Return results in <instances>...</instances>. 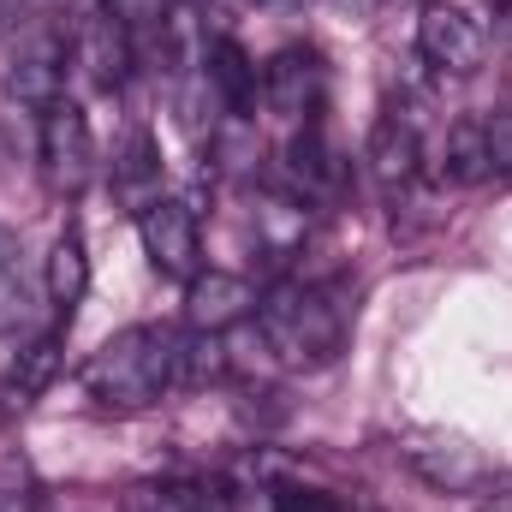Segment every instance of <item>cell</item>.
<instances>
[{"mask_svg": "<svg viewBox=\"0 0 512 512\" xmlns=\"http://www.w3.org/2000/svg\"><path fill=\"white\" fill-rule=\"evenodd\" d=\"M358 322L352 286L346 280H310V274H286L256 298V328L268 340V352L292 370H322L346 352Z\"/></svg>", "mask_w": 512, "mask_h": 512, "instance_id": "cell-1", "label": "cell"}, {"mask_svg": "<svg viewBox=\"0 0 512 512\" xmlns=\"http://www.w3.org/2000/svg\"><path fill=\"white\" fill-rule=\"evenodd\" d=\"M78 382L102 411H149L167 387H179V334L161 322H131L90 352Z\"/></svg>", "mask_w": 512, "mask_h": 512, "instance_id": "cell-2", "label": "cell"}, {"mask_svg": "<svg viewBox=\"0 0 512 512\" xmlns=\"http://www.w3.org/2000/svg\"><path fill=\"white\" fill-rule=\"evenodd\" d=\"M36 167H42V185L60 197V203H78L96 179V131L84 120V108L72 96L48 102L36 114Z\"/></svg>", "mask_w": 512, "mask_h": 512, "instance_id": "cell-3", "label": "cell"}, {"mask_svg": "<svg viewBox=\"0 0 512 512\" xmlns=\"http://www.w3.org/2000/svg\"><path fill=\"white\" fill-rule=\"evenodd\" d=\"M137 245L149 256V268L161 280H179L191 286L203 274V227H197V209L185 197H155L137 209Z\"/></svg>", "mask_w": 512, "mask_h": 512, "instance_id": "cell-4", "label": "cell"}, {"mask_svg": "<svg viewBox=\"0 0 512 512\" xmlns=\"http://www.w3.org/2000/svg\"><path fill=\"white\" fill-rule=\"evenodd\" d=\"M417 54H423V66H435L441 78H471V72L483 66V54H489V30H483L465 6L429 0L423 18H417Z\"/></svg>", "mask_w": 512, "mask_h": 512, "instance_id": "cell-5", "label": "cell"}, {"mask_svg": "<svg viewBox=\"0 0 512 512\" xmlns=\"http://www.w3.org/2000/svg\"><path fill=\"white\" fill-rule=\"evenodd\" d=\"M262 102L286 120V126H304V120H322L328 108V66L316 48H280L268 66H262Z\"/></svg>", "mask_w": 512, "mask_h": 512, "instance_id": "cell-6", "label": "cell"}, {"mask_svg": "<svg viewBox=\"0 0 512 512\" xmlns=\"http://www.w3.org/2000/svg\"><path fill=\"white\" fill-rule=\"evenodd\" d=\"M364 161H370V179L382 185V197H405L423 179V126H417V114L411 108H387L370 126Z\"/></svg>", "mask_w": 512, "mask_h": 512, "instance_id": "cell-7", "label": "cell"}, {"mask_svg": "<svg viewBox=\"0 0 512 512\" xmlns=\"http://www.w3.org/2000/svg\"><path fill=\"white\" fill-rule=\"evenodd\" d=\"M256 292L245 274H227V268H209V274H197L191 286H185V322L197 328V334H233L239 322H251L256 316Z\"/></svg>", "mask_w": 512, "mask_h": 512, "instance_id": "cell-8", "label": "cell"}, {"mask_svg": "<svg viewBox=\"0 0 512 512\" xmlns=\"http://www.w3.org/2000/svg\"><path fill=\"white\" fill-rule=\"evenodd\" d=\"M203 84H209V96L221 102V114L227 120H256V102H262V72H256V60L233 42V36H209L203 42Z\"/></svg>", "mask_w": 512, "mask_h": 512, "instance_id": "cell-9", "label": "cell"}, {"mask_svg": "<svg viewBox=\"0 0 512 512\" xmlns=\"http://www.w3.org/2000/svg\"><path fill=\"white\" fill-rule=\"evenodd\" d=\"M286 179H292V197H304V203H316V197H340L346 167H340V155H334V143H328L322 120L292 126V137H286Z\"/></svg>", "mask_w": 512, "mask_h": 512, "instance_id": "cell-10", "label": "cell"}, {"mask_svg": "<svg viewBox=\"0 0 512 512\" xmlns=\"http://www.w3.org/2000/svg\"><path fill=\"white\" fill-rule=\"evenodd\" d=\"M131 512H239L227 477H155L131 489Z\"/></svg>", "mask_w": 512, "mask_h": 512, "instance_id": "cell-11", "label": "cell"}, {"mask_svg": "<svg viewBox=\"0 0 512 512\" xmlns=\"http://www.w3.org/2000/svg\"><path fill=\"white\" fill-rule=\"evenodd\" d=\"M42 286H48V304L60 310V322H72V310H78L84 292H90V251H84V227H78V221H66V233L48 245Z\"/></svg>", "mask_w": 512, "mask_h": 512, "instance_id": "cell-12", "label": "cell"}, {"mask_svg": "<svg viewBox=\"0 0 512 512\" xmlns=\"http://www.w3.org/2000/svg\"><path fill=\"white\" fill-rule=\"evenodd\" d=\"M114 6V18H120V30H126L131 54H137V66H161V60H173V0H108Z\"/></svg>", "mask_w": 512, "mask_h": 512, "instance_id": "cell-13", "label": "cell"}, {"mask_svg": "<svg viewBox=\"0 0 512 512\" xmlns=\"http://www.w3.org/2000/svg\"><path fill=\"white\" fill-rule=\"evenodd\" d=\"M405 459L435 483V489H471L477 477H483V459L465 447V441H423V447H405Z\"/></svg>", "mask_w": 512, "mask_h": 512, "instance_id": "cell-14", "label": "cell"}, {"mask_svg": "<svg viewBox=\"0 0 512 512\" xmlns=\"http://www.w3.org/2000/svg\"><path fill=\"white\" fill-rule=\"evenodd\" d=\"M114 191L126 197L131 209H143V203L161 197V155H155L149 131H131L126 137V149H120V161H114Z\"/></svg>", "mask_w": 512, "mask_h": 512, "instance_id": "cell-15", "label": "cell"}, {"mask_svg": "<svg viewBox=\"0 0 512 512\" xmlns=\"http://www.w3.org/2000/svg\"><path fill=\"white\" fill-rule=\"evenodd\" d=\"M441 179L447 185H477L489 179V149H483V120H453L441 137Z\"/></svg>", "mask_w": 512, "mask_h": 512, "instance_id": "cell-16", "label": "cell"}, {"mask_svg": "<svg viewBox=\"0 0 512 512\" xmlns=\"http://www.w3.org/2000/svg\"><path fill=\"white\" fill-rule=\"evenodd\" d=\"M54 364H60V334H42V340H30V346L18 352L12 376H6V405H30V399L48 387Z\"/></svg>", "mask_w": 512, "mask_h": 512, "instance_id": "cell-17", "label": "cell"}, {"mask_svg": "<svg viewBox=\"0 0 512 512\" xmlns=\"http://www.w3.org/2000/svg\"><path fill=\"white\" fill-rule=\"evenodd\" d=\"M30 328V286L18 274V262L6 251V233H0V334H24Z\"/></svg>", "mask_w": 512, "mask_h": 512, "instance_id": "cell-18", "label": "cell"}, {"mask_svg": "<svg viewBox=\"0 0 512 512\" xmlns=\"http://www.w3.org/2000/svg\"><path fill=\"white\" fill-rule=\"evenodd\" d=\"M268 507L274 512H346V501L328 495V489H310V483H274Z\"/></svg>", "mask_w": 512, "mask_h": 512, "instance_id": "cell-19", "label": "cell"}, {"mask_svg": "<svg viewBox=\"0 0 512 512\" xmlns=\"http://www.w3.org/2000/svg\"><path fill=\"white\" fill-rule=\"evenodd\" d=\"M483 120V149H489V173H512V102L495 114H477Z\"/></svg>", "mask_w": 512, "mask_h": 512, "instance_id": "cell-20", "label": "cell"}, {"mask_svg": "<svg viewBox=\"0 0 512 512\" xmlns=\"http://www.w3.org/2000/svg\"><path fill=\"white\" fill-rule=\"evenodd\" d=\"M0 512H48V501L30 489H0Z\"/></svg>", "mask_w": 512, "mask_h": 512, "instance_id": "cell-21", "label": "cell"}, {"mask_svg": "<svg viewBox=\"0 0 512 512\" xmlns=\"http://www.w3.org/2000/svg\"><path fill=\"white\" fill-rule=\"evenodd\" d=\"M477 512H512V489H501V495H489V501H483Z\"/></svg>", "mask_w": 512, "mask_h": 512, "instance_id": "cell-22", "label": "cell"}, {"mask_svg": "<svg viewBox=\"0 0 512 512\" xmlns=\"http://www.w3.org/2000/svg\"><path fill=\"white\" fill-rule=\"evenodd\" d=\"M340 6H352V12H370V6H382V0H340Z\"/></svg>", "mask_w": 512, "mask_h": 512, "instance_id": "cell-23", "label": "cell"}]
</instances>
